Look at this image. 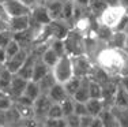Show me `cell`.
Here are the masks:
<instances>
[{
	"label": "cell",
	"instance_id": "f1b7e54d",
	"mask_svg": "<svg viewBox=\"0 0 128 127\" xmlns=\"http://www.w3.org/2000/svg\"><path fill=\"white\" fill-rule=\"evenodd\" d=\"M23 94H26L27 97H30L32 100H36L41 94V89H40V85L36 81H29L26 85V89L23 92Z\"/></svg>",
	"mask_w": 128,
	"mask_h": 127
},
{
	"label": "cell",
	"instance_id": "30bf717a",
	"mask_svg": "<svg viewBox=\"0 0 128 127\" xmlns=\"http://www.w3.org/2000/svg\"><path fill=\"white\" fill-rule=\"evenodd\" d=\"M27 82H29V81L25 79L23 77H20V75H18V74H14L10 86H8V89L6 90V92L11 96V98L15 100L16 97H19L20 94H23Z\"/></svg>",
	"mask_w": 128,
	"mask_h": 127
},
{
	"label": "cell",
	"instance_id": "ba28073f",
	"mask_svg": "<svg viewBox=\"0 0 128 127\" xmlns=\"http://www.w3.org/2000/svg\"><path fill=\"white\" fill-rule=\"evenodd\" d=\"M2 7L4 10V13L7 14V17H18V15H29L32 13L27 6H25L20 0H3Z\"/></svg>",
	"mask_w": 128,
	"mask_h": 127
},
{
	"label": "cell",
	"instance_id": "60d3db41",
	"mask_svg": "<svg viewBox=\"0 0 128 127\" xmlns=\"http://www.w3.org/2000/svg\"><path fill=\"white\" fill-rule=\"evenodd\" d=\"M74 113L79 115H86L87 113V108H86V102H82V101H75L74 100Z\"/></svg>",
	"mask_w": 128,
	"mask_h": 127
},
{
	"label": "cell",
	"instance_id": "f546056e",
	"mask_svg": "<svg viewBox=\"0 0 128 127\" xmlns=\"http://www.w3.org/2000/svg\"><path fill=\"white\" fill-rule=\"evenodd\" d=\"M12 77H14V74L10 70H7L6 67H3L2 70H0V90H7L8 89Z\"/></svg>",
	"mask_w": 128,
	"mask_h": 127
},
{
	"label": "cell",
	"instance_id": "8fae6325",
	"mask_svg": "<svg viewBox=\"0 0 128 127\" xmlns=\"http://www.w3.org/2000/svg\"><path fill=\"white\" fill-rule=\"evenodd\" d=\"M49 30L52 38H59V40H64L68 36L70 30H71V25L64 22L62 19H54L49 23Z\"/></svg>",
	"mask_w": 128,
	"mask_h": 127
},
{
	"label": "cell",
	"instance_id": "52a82bcc",
	"mask_svg": "<svg viewBox=\"0 0 128 127\" xmlns=\"http://www.w3.org/2000/svg\"><path fill=\"white\" fill-rule=\"evenodd\" d=\"M50 98L48 97L46 93H41L37 98L34 100V104H33V108H34V119L37 122H44L45 117L48 116V111L50 108ZM40 123V124H41Z\"/></svg>",
	"mask_w": 128,
	"mask_h": 127
},
{
	"label": "cell",
	"instance_id": "4316f807",
	"mask_svg": "<svg viewBox=\"0 0 128 127\" xmlns=\"http://www.w3.org/2000/svg\"><path fill=\"white\" fill-rule=\"evenodd\" d=\"M56 82H57V81H56V78H54V75L52 74V71H49L44 78H42V79L38 81V85H40V89H41V93H48V90H49Z\"/></svg>",
	"mask_w": 128,
	"mask_h": 127
},
{
	"label": "cell",
	"instance_id": "d4e9b609",
	"mask_svg": "<svg viewBox=\"0 0 128 127\" xmlns=\"http://www.w3.org/2000/svg\"><path fill=\"white\" fill-rule=\"evenodd\" d=\"M82 79L83 78H79V77H72V78H70L67 82H64V89H66V92H67V94L70 96V97H74V94H75V92L79 89V86H80V83H82Z\"/></svg>",
	"mask_w": 128,
	"mask_h": 127
},
{
	"label": "cell",
	"instance_id": "5bb4252c",
	"mask_svg": "<svg viewBox=\"0 0 128 127\" xmlns=\"http://www.w3.org/2000/svg\"><path fill=\"white\" fill-rule=\"evenodd\" d=\"M113 108H120V109H128V92L127 89L120 83L118 81L116 94L113 100Z\"/></svg>",
	"mask_w": 128,
	"mask_h": 127
},
{
	"label": "cell",
	"instance_id": "cb8c5ba5",
	"mask_svg": "<svg viewBox=\"0 0 128 127\" xmlns=\"http://www.w3.org/2000/svg\"><path fill=\"white\" fill-rule=\"evenodd\" d=\"M40 57H41V60L48 66V67L52 68V67H53V66L57 63V60H59L60 56L57 55V53L49 47V44H48V47L44 49V52L41 53V56H40Z\"/></svg>",
	"mask_w": 128,
	"mask_h": 127
},
{
	"label": "cell",
	"instance_id": "c3c4849f",
	"mask_svg": "<svg viewBox=\"0 0 128 127\" xmlns=\"http://www.w3.org/2000/svg\"><path fill=\"white\" fill-rule=\"evenodd\" d=\"M124 52H126V53H127V56H128V47L124 48Z\"/></svg>",
	"mask_w": 128,
	"mask_h": 127
},
{
	"label": "cell",
	"instance_id": "5b68a950",
	"mask_svg": "<svg viewBox=\"0 0 128 127\" xmlns=\"http://www.w3.org/2000/svg\"><path fill=\"white\" fill-rule=\"evenodd\" d=\"M72 66H74V75L79 78H86L89 77L93 71L94 66L90 63L87 55H78L72 56Z\"/></svg>",
	"mask_w": 128,
	"mask_h": 127
},
{
	"label": "cell",
	"instance_id": "f907efd6",
	"mask_svg": "<svg viewBox=\"0 0 128 127\" xmlns=\"http://www.w3.org/2000/svg\"><path fill=\"white\" fill-rule=\"evenodd\" d=\"M59 2H66V0H59Z\"/></svg>",
	"mask_w": 128,
	"mask_h": 127
},
{
	"label": "cell",
	"instance_id": "9c48e42d",
	"mask_svg": "<svg viewBox=\"0 0 128 127\" xmlns=\"http://www.w3.org/2000/svg\"><path fill=\"white\" fill-rule=\"evenodd\" d=\"M29 52L30 51L20 48V51L18 53H15L12 57L7 59V62L4 63V67L7 68V70H10L12 74H16V72L19 71V68L23 66V63L26 62L27 56H29Z\"/></svg>",
	"mask_w": 128,
	"mask_h": 127
},
{
	"label": "cell",
	"instance_id": "277c9868",
	"mask_svg": "<svg viewBox=\"0 0 128 127\" xmlns=\"http://www.w3.org/2000/svg\"><path fill=\"white\" fill-rule=\"evenodd\" d=\"M126 13L127 11L124 10L120 4H110L96 18V21H97V23H100V25H104V26H108V28H110V29H114L116 25L118 23V21L121 19V17H123Z\"/></svg>",
	"mask_w": 128,
	"mask_h": 127
},
{
	"label": "cell",
	"instance_id": "9a60e30c",
	"mask_svg": "<svg viewBox=\"0 0 128 127\" xmlns=\"http://www.w3.org/2000/svg\"><path fill=\"white\" fill-rule=\"evenodd\" d=\"M38 56H36L33 52H29V56H27L26 62L23 63V66L19 68V71L16 72L18 75L23 77L27 81H32V77H33V68H34V63L37 60Z\"/></svg>",
	"mask_w": 128,
	"mask_h": 127
},
{
	"label": "cell",
	"instance_id": "d6a6232c",
	"mask_svg": "<svg viewBox=\"0 0 128 127\" xmlns=\"http://www.w3.org/2000/svg\"><path fill=\"white\" fill-rule=\"evenodd\" d=\"M46 117H53V119L64 117L63 109H62V105H60V102H52L49 111H48V116H46Z\"/></svg>",
	"mask_w": 128,
	"mask_h": 127
},
{
	"label": "cell",
	"instance_id": "1f68e13d",
	"mask_svg": "<svg viewBox=\"0 0 128 127\" xmlns=\"http://www.w3.org/2000/svg\"><path fill=\"white\" fill-rule=\"evenodd\" d=\"M48 44H49V47H50L52 49H53L59 56H63V55H66V53H67L64 40H59V38H52V40L48 42Z\"/></svg>",
	"mask_w": 128,
	"mask_h": 127
},
{
	"label": "cell",
	"instance_id": "e575fe53",
	"mask_svg": "<svg viewBox=\"0 0 128 127\" xmlns=\"http://www.w3.org/2000/svg\"><path fill=\"white\" fill-rule=\"evenodd\" d=\"M45 127H67L66 119L59 117V119H53V117H45V120L41 123Z\"/></svg>",
	"mask_w": 128,
	"mask_h": 127
},
{
	"label": "cell",
	"instance_id": "d6986e66",
	"mask_svg": "<svg viewBox=\"0 0 128 127\" xmlns=\"http://www.w3.org/2000/svg\"><path fill=\"white\" fill-rule=\"evenodd\" d=\"M49 71H50V67H48V66L45 64L44 62H42L41 57H37V60H36V63H34V68H33L32 81L38 82V81L42 79V78H44Z\"/></svg>",
	"mask_w": 128,
	"mask_h": 127
},
{
	"label": "cell",
	"instance_id": "484cf974",
	"mask_svg": "<svg viewBox=\"0 0 128 127\" xmlns=\"http://www.w3.org/2000/svg\"><path fill=\"white\" fill-rule=\"evenodd\" d=\"M112 33H113V29L108 28V26H104V25H100L97 23V29H96V37L98 41H102V42H108V40L110 38Z\"/></svg>",
	"mask_w": 128,
	"mask_h": 127
},
{
	"label": "cell",
	"instance_id": "6da1fadb",
	"mask_svg": "<svg viewBox=\"0 0 128 127\" xmlns=\"http://www.w3.org/2000/svg\"><path fill=\"white\" fill-rule=\"evenodd\" d=\"M96 63L110 78H121L128 75V56L124 49H116L106 45L97 52Z\"/></svg>",
	"mask_w": 128,
	"mask_h": 127
},
{
	"label": "cell",
	"instance_id": "f35d334b",
	"mask_svg": "<svg viewBox=\"0 0 128 127\" xmlns=\"http://www.w3.org/2000/svg\"><path fill=\"white\" fill-rule=\"evenodd\" d=\"M12 38V32L10 29H4L0 30V47H4L10 42V40Z\"/></svg>",
	"mask_w": 128,
	"mask_h": 127
},
{
	"label": "cell",
	"instance_id": "8d00e7d4",
	"mask_svg": "<svg viewBox=\"0 0 128 127\" xmlns=\"http://www.w3.org/2000/svg\"><path fill=\"white\" fill-rule=\"evenodd\" d=\"M19 51H20V47H19V44H18V42L15 41L14 38H11L10 42L6 45V53H7V59L12 57L15 53H18Z\"/></svg>",
	"mask_w": 128,
	"mask_h": 127
},
{
	"label": "cell",
	"instance_id": "7c38bea8",
	"mask_svg": "<svg viewBox=\"0 0 128 127\" xmlns=\"http://www.w3.org/2000/svg\"><path fill=\"white\" fill-rule=\"evenodd\" d=\"M8 29L12 33L23 32L32 26L30 22V14L29 15H18V17H10L8 18Z\"/></svg>",
	"mask_w": 128,
	"mask_h": 127
},
{
	"label": "cell",
	"instance_id": "bcb514c9",
	"mask_svg": "<svg viewBox=\"0 0 128 127\" xmlns=\"http://www.w3.org/2000/svg\"><path fill=\"white\" fill-rule=\"evenodd\" d=\"M120 83L123 85L124 87H126L127 92H128V75H124V77H121V78H120Z\"/></svg>",
	"mask_w": 128,
	"mask_h": 127
},
{
	"label": "cell",
	"instance_id": "3957f363",
	"mask_svg": "<svg viewBox=\"0 0 128 127\" xmlns=\"http://www.w3.org/2000/svg\"><path fill=\"white\" fill-rule=\"evenodd\" d=\"M64 44H66L67 53L71 56H78L86 53V38L82 33L76 32L72 28L70 30L68 36L64 38Z\"/></svg>",
	"mask_w": 128,
	"mask_h": 127
},
{
	"label": "cell",
	"instance_id": "74e56055",
	"mask_svg": "<svg viewBox=\"0 0 128 127\" xmlns=\"http://www.w3.org/2000/svg\"><path fill=\"white\" fill-rule=\"evenodd\" d=\"M67 127H80V116L72 112L68 116H64Z\"/></svg>",
	"mask_w": 128,
	"mask_h": 127
},
{
	"label": "cell",
	"instance_id": "8992f818",
	"mask_svg": "<svg viewBox=\"0 0 128 127\" xmlns=\"http://www.w3.org/2000/svg\"><path fill=\"white\" fill-rule=\"evenodd\" d=\"M30 22H32L33 28H41V26L49 25L52 22V18L48 13L45 4H38L32 8L30 13Z\"/></svg>",
	"mask_w": 128,
	"mask_h": 127
},
{
	"label": "cell",
	"instance_id": "ab89813d",
	"mask_svg": "<svg viewBox=\"0 0 128 127\" xmlns=\"http://www.w3.org/2000/svg\"><path fill=\"white\" fill-rule=\"evenodd\" d=\"M116 32H128V13H126L121 17V19L118 21V23L116 25V28L113 29Z\"/></svg>",
	"mask_w": 128,
	"mask_h": 127
},
{
	"label": "cell",
	"instance_id": "83f0119b",
	"mask_svg": "<svg viewBox=\"0 0 128 127\" xmlns=\"http://www.w3.org/2000/svg\"><path fill=\"white\" fill-rule=\"evenodd\" d=\"M108 6L109 4H108L106 0H91L90 4H89V11L97 18Z\"/></svg>",
	"mask_w": 128,
	"mask_h": 127
},
{
	"label": "cell",
	"instance_id": "f6af8a7d",
	"mask_svg": "<svg viewBox=\"0 0 128 127\" xmlns=\"http://www.w3.org/2000/svg\"><path fill=\"white\" fill-rule=\"evenodd\" d=\"M0 62L2 63L7 62V53H6V48L4 47H0Z\"/></svg>",
	"mask_w": 128,
	"mask_h": 127
},
{
	"label": "cell",
	"instance_id": "836d02e7",
	"mask_svg": "<svg viewBox=\"0 0 128 127\" xmlns=\"http://www.w3.org/2000/svg\"><path fill=\"white\" fill-rule=\"evenodd\" d=\"M14 104V100L6 90H0V108L2 109H8Z\"/></svg>",
	"mask_w": 128,
	"mask_h": 127
},
{
	"label": "cell",
	"instance_id": "7dc6e473",
	"mask_svg": "<svg viewBox=\"0 0 128 127\" xmlns=\"http://www.w3.org/2000/svg\"><path fill=\"white\" fill-rule=\"evenodd\" d=\"M126 47H128V32H127V38H126ZM124 47V48H126Z\"/></svg>",
	"mask_w": 128,
	"mask_h": 127
},
{
	"label": "cell",
	"instance_id": "2e32d148",
	"mask_svg": "<svg viewBox=\"0 0 128 127\" xmlns=\"http://www.w3.org/2000/svg\"><path fill=\"white\" fill-rule=\"evenodd\" d=\"M48 97L50 98L52 102H62L64 98L70 97L68 94H67L66 89H64V85L60 83V82H56L53 85V86L50 87L49 90H48Z\"/></svg>",
	"mask_w": 128,
	"mask_h": 127
},
{
	"label": "cell",
	"instance_id": "d590c367",
	"mask_svg": "<svg viewBox=\"0 0 128 127\" xmlns=\"http://www.w3.org/2000/svg\"><path fill=\"white\" fill-rule=\"evenodd\" d=\"M60 105H62V109H63V115L64 116H68V115H71L74 112V98L72 97H67L64 98L62 102H60Z\"/></svg>",
	"mask_w": 128,
	"mask_h": 127
},
{
	"label": "cell",
	"instance_id": "4fadbf2b",
	"mask_svg": "<svg viewBox=\"0 0 128 127\" xmlns=\"http://www.w3.org/2000/svg\"><path fill=\"white\" fill-rule=\"evenodd\" d=\"M118 81H112L109 79L106 83L102 85V97L101 100L104 101V105L108 108L113 107V100L116 94V89H117Z\"/></svg>",
	"mask_w": 128,
	"mask_h": 127
},
{
	"label": "cell",
	"instance_id": "44dd1931",
	"mask_svg": "<svg viewBox=\"0 0 128 127\" xmlns=\"http://www.w3.org/2000/svg\"><path fill=\"white\" fill-rule=\"evenodd\" d=\"M75 101H82V102H86L87 100L90 98V94H89V77L83 78L82 79V83L79 86V89L75 92L74 97Z\"/></svg>",
	"mask_w": 128,
	"mask_h": 127
},
{
	"label": "cell",
	"instance_id": "b9f144b4",
	"mask_svg": "<svg viewBox=\"0 0 128 127\" xmlns=\"http://www.w3.org/2000/svg\"><path fill=\"white\" fill-rule=\"evenodd\" d=\"M94 117H96V116H91L90 113L82 115V116H80V127H91Z\"/></svg>",
	"mask_w": 128,
	"mask_h": 127
},
{
	"label": "cell",
	"instance_id": "7a4b0ae2",
	"mask_svg": "<svg viewBox=\"0 0 128 127\" xmlns=\"http://www.w3.org/2000/svg\"><path fill=\"white\" fill-rule=\"evenodd\" d=\"M52 74L54 75L57 82L64 83L74 77V66H72V56L66 53V55L60 56L57 63L50 68Z\"/></svg>",
	"mask_w": 128,
	"mask_h": 127
},
{
	"label": "cell",
	"instance_id": "7bdbcfd3",
	"mask_svg": "<svg viewBox=\"0 0 128 127\" xmlns=\"http://www.w3.org/2000/svg\"><path fill=\"white\" fill-rule=\"evenodd\" d=\"M8 120H7V111L0 108V126H7Z\"/></svg>",
	"mask_w": 128,
	"mask_h": 127
},
{
	"label": "cell",
	"instance_id": "ac0fdd59",
	"mask_svg": "<svg viewBox=\"0 0 128 127\" xmlns=\"http://www.w3.org/2000/svg\"><path fill=\"white\" fill-rule=\"evenodd\" d=\"M126 38H127L126 32H116V30H113V33H112L110 38L106 42V45L110 48H116V49H124Z\"/></svg>",
	"mask_w": 128,
	"mask_h": 127
},
{
	"label": "cell",
	"instance_id": "ffe728a7",
	"mask_svg": "<svg viewBox=\"0 0 128 127\" xmlns=\"http://www.w3.org/2000/svg\"><path fill=\"white\" fill-rule=\"evenodd\" d=\"M74 7H75L74 0H66V2H63V10H62L60 19L67 22L68 25H71V22H74ZM71 28H72V25H71Z\"/></svg>",
	"mask_w": 128,
	"mask_h": 127
},
{
	"label": "cell",
	"instance_id": "ee69618b",
	"mask_svg": "<svg viewBox=\"0 0 128 127\" xmlns=\"http://www.w3.org/2000/svg\"><path fill=\"white\" fill-rule=\"evenodd\" d=\"M90 2H91V0H74V3H75V4L80 6V7H86V8H89Z\"/></svg>",
	"mask_w": 128,
	"mask_h": 127
},
{
	"label": "cell",
	"instance_id": "4dcf8cb0",
	"mask_svg": "<svg viewBox=\"0 0 128 127\" xmlns=\"http://www.w3.org/2000/svg\"><path fill=\"white\" fill-rule=\"evenodd\" d=\"M89 94L90 98H101L102 97V85L97 81L89 78Z\"/></svg>",
	"mask_w": 128,
	"mask_h": 127
},
{
	"label": "cell",
	"instance_id": "603a6c76",
	"mask_svg": "<svg viewBox=\"0 0 128 127\" xmlns=\"http://www.w3.org/2000/svg\"><path fill=\"white\" fill-rule=\"evenodd\" d=\"M86 108L87 113H90L91 116H98L105 108V105H104V101L101 98H89L86 101Z\"/></svg>",
	"mask_w": 128,
	"mask_h": 127
},
{
	"label": "cell",
	"instance_id": "681fc988",
	"mask_svg": "<svg viewBox=\"0 0 128 127\" xmlns=\"http://www.w3.org/2000/svg\"><path fill=\"white\" fill-rule=\"evenodd\" d=\"M3 67H4V63H2V62H0V70H2Z\"/></svg>",
	"mask_w": 128,
	"mask_h": 127
},
{
	"label": "cell",
	"instance_id": "e0dca14e",
	"mask_svg": "<svg viewBox=\"0 0 128 127\" xmlns=\"http://www.w3.org/2000/svg\"><path fill=\"white\" fill-rule=\"evenodd\" d=\"M98 116L101 117L104 127H120V123H118V120H117V116H116L113 108L105 107Z\"/></svg>",
	"mask_w": 128,
	"mask_h": 127
},
{
	"label": "cell",
	"instance_id": "7402d4cb",
	"mask_svg": "<svg viewBox=\"0 0 128 127\" xmlns=\"http://www.w3.org/2000/svg\"><path fill=\"white\" fill-rule=\"evenodd\" d=\"M45 7H46L52 21L60 19L62 10H63V2H59V0H48V2L45 3Z\"/></svg>",
	"mask_w": 128,
	"mask_h": 127
}]
</instances>
